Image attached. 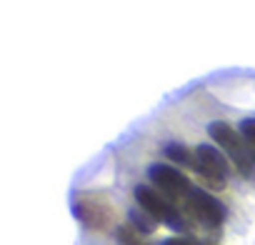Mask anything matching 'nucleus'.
Segmentation results:
<instances>
[{
  "instance_id": "1",
  "label": "nucleus",
  "mask_w": 255,
  "mask_h": 245,
  "mask_svg": "<svg viewBox=\"0 0 255 245\" xmlns=\"http://www.w3.org/2000/svg\"><path fill=\"white\" fill-rule=\"evenodd\" d=\"M210 138L218 143L220 150H225V155L230 158V163L238 168V173L248 180H255V155L248 148L245 138L240 130H235L228 122H210L208 128Z\"/></svg>"
},
{
  "instance_id": "5",
  "label": "nucleus",
  "mask_w": 255,
  "mask_h": 245,
  "mask_svg": "<svg viewBox=\"0 0 255 245\" xmlns=\"http://www.w3.org/2000/svg\"><path fill=\"white\" fill-rule=\"evenodd\" d=\"M183 215L193 218L195 223H200L205 228H220L225 223L228 213H225V205L215 195H210L203 188H193L183 203Z\"/></svg>"
},
{
  "instance_id": "8",
  "label": "nucleus",
  "mask_w": 255,
  "mask_h": 245,
  "mask_svg": "<svg viewBox=\"0 0 255 245\" xmlns=\"http://www.w3.org/2000/svg\"><path fill=\"white\" fill-rule=\"evenodd\" d=\"M118 240H120V245H148V243L143 240V233H138L133 225L120 228V230H118Z\"/></svg>"
},
{
  "instance_id": "3",
  "label": "nucleus",
  "mask_w": 255,
  "mask_h": 245,
  "mask_svg": "<svg viewBox=\"0 0 255 245\" xmlns=\"http://www.w3.org/2000/svg\"><path fill=\"white\" fill-rule=\"evenodd\" d=\"M135 200L140 205V210H145L155 223H165L168 228L173 230H185L188 223H185V215L180 213L178 205H173L163 193H158L155 188L150 185H138L135 188Z\"/></svg>"
},
{
  "instance_id": "6",
  "label": "nucleus",
  "mask_w": 255,
  "mask_h": 245,
  "mask_svg": "<svg viewBox=\"0 0 255 245\" xmlns=\"http://www.w3.org/2000/svg\"><path fill=\"white\" fill-rule=\"evenodd\" d=\"M73 215L90 230H105L113 223V205L100 193H78L73 198Z\"/></svg>"
},
{
  "instance_id": "7",
  "label": "nucleus",
  "mask_w": 255,
  "mask_h": 245,
  "mask_svg": "<svg viewBox=\"0 0 255 245\" xmlns=\"http://www.w3.org/2000/svg\"><path fill=\"white\" fill-rule=\"evenodd\" d=\"M163 153H165L168 160H173V163H178V165H190V148H185V145H180V143L165 145Z\"/></svg>"
},
{
  "instance_id": "4",
  "label": "nucleus",
  "mask_w": 255,
  "mask_h": 245,
  "mask_svg": "<svg viewBox=\"0 0 255 245\" xmlns=\"http://www.w3.org/2000/svg\"><path fill=\"white\" fill-rule=\"evenodd\" d=\"M148 178H150L153 188H155L158 193H163V195H165L173 205H178L180 213H183V203H185V198H188L190 190H193V185H190V180L185 178V173L178 170L175 165L158 163V165H150Z\"/></svg>"
},
{
  "instance_id": "10",
  "label": "nucleus",
  "mask_w": 255,
  "mask_h": 245,
  "mask_svg": "<svg viewBox=\"0 0 255 245\" xmlns=\"http://www.w3.org/2000/svg\"><path fill=\"white\" fill-rule=\"evenodd\" d=\"M163 245H203V243H198L193 238H168Z\"/></svg>"
},
{
  "instance_id": "9",
  "label": "nucleus",
  "mask_w": 255,
  "mask_h": 245,
  "mask_svg": "<svg viewBox=\"0 0 255 245\" xmlns=\"http://www.w3.org/2000/svg\"><path fill=\"white\" fill-rule=\"evenodd\" d=\"M240 133H243L248 148H250L253 155H255V118H245V120L240 122Z\"/></svg>"
},
{
  "instance_id": "2",
  "label": "nucleus",
  "mask_w": 255,
  "mask_h": 245,
  "mask_svg": "<svg viewBox=\"0 0 255 245\" xmlns=\"http://www.w3.org/2000/svg\"><path fill=\"white\" fill-rule=\"evenodd\" d=\"M190 168L215 190H223L228 185V178H230V163L228 158L213 148V145H198V148H190Z\"/></svg>"
}]
</instances>
